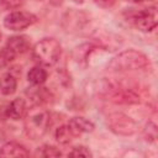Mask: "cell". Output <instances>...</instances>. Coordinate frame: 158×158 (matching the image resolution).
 Returning a JSON list of instances; mask_svg holds the SVG:
<instances>
[{
	"instance_id": "obj_14",
	"label": "cell",
	"mask_w": 158,
	"mask_h": 158,
	"mask_svg": "<svg viewBox=\"0 0 158 158\" xmlns=\"http://www.w3.org/2000/svg\"><path fill=\"white\" fill-rule=\"evenodd\" d=\"M37 154L41 157H59V156H62V153L58 148H56L54 146H49V144L42 146L38 149Z\"/></svg>"
},
{
	"instance_id": "obj_18",
	"label": "cell",
	"mask_w": 158,
	"mask_h": 158,
	"mask_svg": "<svg viewBox=\"0 0 158 158\" xmlns=\"http://www.w3.org/2000/svg\"><path fill=\"white\" fill-rule=\"evenodd\" d=\"M62 1H63V0H49V2H51L52 5H59V4H62Z\"/></svg>"
},
{
	"instance_id": "obj_16",
	"label": "cell",
	"mask_w": 158,
	"mask_h": 158,
	"mask_svg": "<svg viewBox=\"0 0 158 158\" xmlns=\"http://www.w3.org/2000/svg\"><path fill=\"white\" fill-rule=\"evenodd\" d=\"M0 2L6 9H17L21 5H23L25 0H0Z\"/></svg>"
},
{
	"instance_id": "obj_13",
	"label": "cell",
	"mask_w": 158,
	"mask_h": 158,
	"mask_svg": "<svg viewBox=\"0 0 158 158\" xmlns=\"http://www.w3.org/2000/svg\"><path fill=\"white\" fill-rule=\"evenodd\" d=\"M54 136H56L57 142L60 143V144H67V143H69V142L74 138V135H73V132L70 131V128H69L68 125L59 126V127L56 130Z\"/></svg>"
},
{
	"instance_id": "obj_20",
	"label": "cell",
	"mask_w": 158,
	"mask_h": 158,
	"mask_svg": "<svg viewBox=\"0 0 158 158\" xmlns=\"http://www.w3.org/2000/svg\"><path fill=\"white\" fill-rule=\"evenodd\" d=\"M75 2H83V0H74Z\"/></svg>"
},
{
	"instance_id": "obj_6",
	"label": "cell",
	"mask_w": 158,
	"mask_h": 158,
	"mask_svg": "<svg viewBox=\"0 0 158 158\" xmlns=\"http://www.w3.org/2000/svg\"><path fill=\"white\" fill-rule=\"evenodd\" d=\"M109 126H110L111 131H114L117 135H123V136L132 135L137 130L136 122L131 117H128L127 115L121 114V112H116V114L110 115Z\"/></svg>"
},
{
	"instance_id": "obj_2",
	"label": "cell",
	"mask_w": 158,
	"mask_h": 158,
	"mask_svg": "<svg viewBox=\"0 0 158 158\" xmlns=\"http://www.w3.org/2000/svg\"><path fill=\"white\" fill-rule=\"evenodd\" d=\"M62 53V47L60 43L56 38H43L38 41L33 48H32V57L33 59L46 67H51L56 64L60 57Z\"/></svg>"
},
{
	"instance_id": "obj_3",
	"label": "cell",
	"mask_w": 158,
	"mask_h": 158,
	"mask_svg": "<svg viewBox=\"0 0 158 158\" xmlns=\"http://www.w3.org/2000/svg\"><path fill=\"white\" fill-rule=\"evenodd\" d=\"M148 65V58L139 51L128 49L116 56L109 64V68L115 72L138 70Z\"/></svg>"
},
{
	"instance_id": "obj_17",
	"label": "cell",
	"mask_w": 158,
	"mask_h": 158,
	"mask_svg": "<svg viewBox=\"0 0 158 158\" xmlns=\"http://www.w3.org/2000/svg\"><path fill=\"white\" fill-rule=\"evenodd\" d=\"M94 2L96 5H99L100 7H104V9H109L111 6L115 5L116 0H94Z\"/></svg>"
},
{
	"instance_id": "obj_4",
	"label": "cell",
	"mask_w": 158,
	"mask_h": 158,
	"mask_svg": "<svg viewBox=\"0 0 158 158\" xmlns=\"http://www.w3.org/2000/svg\"><path fill=\"white\" fill-rule=\"evenodd\" d=\"M30 49V42L25 36H12L7 40L5 47L0 51V59L2 63H10L19 54Z\"/></svg>"
},
{
	"instance_id": "obj_11",
	"label": "cell",
	"mask_w": 158,
	"mask_h": 158,
	"mask_svg": "<svg viewBox=\"0 0 158 158\" xmlns=\"http://www.w3.org/2000/svg\"><path fill=\"white\" fill-rule=\"evenodd\" d=\"M17 88V79L12 73H5L0 77V91L4 95H12Z\"/></svg>"
},
{
	"instance_id": "obj_7",
	"label": "cell",
	"mask_w": 158,
	"mask_h": 158,
	"mask_svg": "<svg viewBox=\"0 0 158 158\" xmlns=\"http://www.w3.org/2000/svg\"><path fill=\"white\" fill-rule=\"evenodd\" d=\"M36 17L26 11H12L4 19V26L11 31H21L35 22Z\"/></svg>"
},
{
	"instance_id": "obj_15",
	"label": "cell",
	"mask_w": 158,
	"mask_h": 158,
	"mask_svg": "<svg viewBox=\"0 0 158 158\" xmlns=\"http://www.w3.org/2000/svg\"><path fill=\"white\" fill-rule=\"evenodd\" d=\"M68 156H70V157H91V153H90V151L86 147H84V146H77V147H74L68 153Z\"/></svg>"
},
{
	"instance_id": "obj_9",
	"label": "cell",
	"mask_w": 158,
	"mask_h": 158,
	"mask_svg": "<svg viewBox=\"0 0 158 158\" xmlns=\"http://www.w3.org/2000/svg\"><path fill=\"white\" fill-rule=\"evenodd\" d=\"M67 125L69 126V128L73 132L74 137L80 136L83 133L91 132L94 130V123L91 121L86 120L85 117H80V116H77V117L70 118V121Z\"/></svg>"
},
{
	"instance_id": "obj_5",
	"label": "cell",
	"mask_w": 158,
	"mask_h": 158,
	"mask_svg": "<svg viewBox=\"0 0 158 158\" xmlns=\"http://www.w3.org/2000/svg\"><path fill=\"white\" fill-rule=\"evenodd\" d=\"M130 21L132 22V25L142 31V32H149L153 28H156L157 23H158V14H157V9L154 6L147 7V9H142L137 12H135Z\"/></svg>"
},
{
	"instance_id": "obj_12",
	"label": "cell",
	"mask_w": 158,
	"mask_h": 158,
	"mask_svg": "<svg viewBox=\"0 0 158 158\" xmlns=\"http://www.w3.org/2000/svg\"><path fill=\"white\" fill-rule=\"evenodd\" d=\"M27 79L33 85H41L47 79V72L42 65H36L27 73Z\"/></svg>"
},
{
	"instance_id": "obj_19",
	"label": "cell",
	"mask_w": 158,
	"mask_h": 158,
	"mask_svg": "<svg viewBox=\"0 0 158 158\" xmlns=\"http://www.w3.org/2000/svg\"><path fill=\"white\" fill-rule=\"evenodd\" d=\"M127 1H131V2H142V1H146V0H127Z\"/></svg>"
},
{
	"instance_id": "obj_8",
	"label": "cell",
	"mask_w": 158,
	"mask_h": 158,
	"mask_svg": "<svg viewBox=\"0 0 158 158\" xmlns=\"http://www.w3.org/2000/svg\"><path fill=\"white\" fill-rule=\"evenodd\" d=\"M26 111H27V107H26L25 100L21 98H16L6 106L5 115L11 120H20L25 117Z\"/></svg>"
},
{
	"instance_id": "obj_1",
	"label": "cell",
	"mask_w": 158,
	"mask_h": 158,
	"mask_svg": "<svg viewBox=\"0 0 158 158\" xmlns=\"http://www.w3.org/2000/svg\"><path fill=\"white\" fill-rule=\"evenodd\" d=\"M49 125V112L41 105H35L26 111L23 117L25 132L31 139L41 138Z\"/></svg>"
},
{
	"instance_id": "obj_10",
	"label": "cell",
	"mask_w": 158,
	"mask_h": 158,
	"mask_svg": "<svg viewBox=\"0 0 158 158\" xmlns=\"http://www.w3.org/2000/svg\"><path fill=\"white\" fill-rule=\"evenodd\" d=\"M0 156L1 157H28L30 152L25 146L17 142H7L0 148Z\"/></svg>"
}]
</instances>
